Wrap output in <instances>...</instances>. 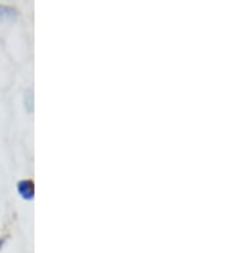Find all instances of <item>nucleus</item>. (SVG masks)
Masks as SVG:
<instances>
[{"instance_id": "2", "label": "nucleus", "mask_w": 230, "mask_h": 253, "mask_svg": "<svg viewBox=\"0 0 230 253\" xmlns=\"http://www.w3.org/2000/svg\"><path fill=\"white\" fill-rule=\"evenodd\" d=\"M3 244H4V241L3 239H0V250H1V247H3Z\"/></svg>"}, {"instance_id": "1", "label": "nucleus", "mask_w": 230, "mask_h": 253, "mask_svg": "<svg viewBox=\"0 0 230 253\" xmlns=\"http://www.w3.org/2000/svg\"><path fill=\"white\" fill-rule=\"evenodd\" d=\"M18 192L22 195V197L25 198H32L34 195V185L30 180H25L18 184Z\"/></svg>"}]
</instances>
